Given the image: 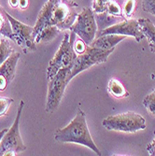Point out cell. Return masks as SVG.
Returning <instances> with one entry per match:
<instances>
[{"mask_svg": "<svg viewBox=\"0 0 155 156\" xmlns=\"http://www.w3.org/2000/svg\"><path fill=\"white\" fill-rule=\"evenodd\" d=\"M76 34L70 32V34L65 33L62 43L53 56V58L50 61L47 69V78L51 80L61 68L72 67L73 63L77 57V53L73 49V44L76 39Z\"/></svg>", "mask_w": 155, "mask_h": 156, "instance_id": "obj_3", "label": "cell"}, {"mask_svg": "<svg viewBox=\"0 0 155 156\" xmlns=\"http://www.w3.org/2000/svg\"><path fill=\"white\" fill-rule=\"evenodd\" d=\"M147 151H149L150 155L155 156V138L151 141V142L148 145L147 147Z\"/></svg>", "mask_w": 155, "mask_h": 156, "instance_id": "obj_25", "label": "cell"}, {"mask_svg": "<svg viewBox=\"0 0 155 156\" xmlns=\"http://www.w3.org/2000/svg\"><path fill=\"white\" fill-rule=\"evenodd\" d=\"M107 34L133 37L136 38L137 42H140L142 39L145 38V36L143 34L141 27L139 25L138 21L135 19H131V18L126 19L119 23L110 25L101 31V35H107Z\"/></svg>", "mask_w": 155, "mask_h": 156, "instance_id": "obj_10", "label": "cell"}, {"mask_svg": "<svg viewBox=\"0 0 155 156\" xmlns=\"http://www.w3.org/2000/svg\"><path fill=\"white\" fill-rule=\"evenodd\" d=\"M70 31L79 37L80 39L85 42V44L91 45L94 40L97 31V23L93 9L90 8H83L78 14Z\"/></svg>", "mask_w": 155, "mask_h": 156, "instance_id": "obj_8", "label": "cell"}, {"mask_svg": "<svg viewBox=\"0 0 155 156\" xmlns=\"http://www.w3.org/2000/svg\"><path fill=\"white\" fill-rule=\"evenodd\" d=\"M13 102V99L10 97L0 96V117H3L7 114V112Z\"/></svg>", "mask_w": 155, "mask_h": 156, "instance_id": "obj_22", "label": "cell"}, {"mask_svg": "<svg viewBox=\"0 0 155 156\" xmlns=\"http://www.w3.org/2000/svg\"><path fill=\"white\" fill-rule=\"evenodd\" d=\"M62 32L55 25H48L42 29L36 37V43H48L57 37Z\"/></svg>", "mask_w": 155, "mask_h": 156, "instance_id": "obj_14", "label": "cell"}, {"mask_svg": "<svg viewBox=\"0 0 155 156\" xmlns=\"http://www.w3.org/2000/svg\"><path fill=\"white\" fill-rule=\"evenodd\" d=\"M112 1V0H93V11L98 15L101 14H107V8L108 4Z\"/></svg>", "mask_w": 155, "mask_h": 156, "instance_id": "obj_19", "label": "cell"}, {"mask_svg": "<svg viewBox=\"0 0 155 156\" xmlns=\"http://www.w3.org/2000/svg\"><path fill=\"white\" fill-rule=\"evenodd\" d=\"M102 124L107 130L124 133H136L138 130L146 128L144 117L134 111H126L121 114L111 115L106 118Z\"/></svg>", "mask_w": 155, "mask_h": 156, "instance_id": "obj_4", "label": "cell"}, {"mask_svg": "<svg viewBox=\"0 0 155 156\" xmlns=\"http://www.w3.org/2000/svg\"><path fill=\"white\" fill-rule=\"evenodd\" d=\"M136 0H125L122 7V14L125 19L132 18L133 14L136 9Z\"/></svg>", "mask_w": 155, "mask_h": 156, "instance_id": "obj_20", "label": "cell"}, {"mask_svg": "<svg viewBox=\"0 0 155 156\" xmlns=\"http://www.w3.org/2000/svg\"><path fill=\"white\" fill-rule=\"evenodd\" d=\"M20 59V52L14 51L9 57L0 66V92L7 89L8 85L15 77L16 66Z\"/></svg>", "mask_w": 155, "mask_h": 156, "instance_id": "obj_11", "label": "cell"}, {"mask_svg": "<svg viewBox=\"0 0 155 156\" xmlns=\"http://www.w3.org/2000/svg\"><path fill=\"white\" fill-rule=\"evenodd\" d=\"M9 3L12 8H17L19 6V0H9Z\"/></svg>", "mask_w": 155, "mask_h": 156, "instance_id": "obj_27", "label": "cell"}, {"mask_svg": "<svg viewBox=\"0 0 155 156\" xmlns=\"http://www.w3.org/2000/svg\"><path fill=\"white\" fill-rule=\"evenodd\" d=\"M7 131H8V128L3 129L2 131H0V142H1V140H2V138H3V136H4V135L6 134Z\"/></svg>", "mask_w": 155, "mask_h": 156, "instance_id": "obj_28", "label": "cell"}, {"mask_svg": "<svg viewBox=\"0 0 155 156\" xmlns=\"http://www.w3.org/2000/svg\"><path fill=\"white\" fill-rule=\"evenodd\" d=\"M87 47V44H85L82 39H75L74 44H73V49L77 54H81L85 51Z\"/></svg>", "mask_w": 155, "mask_h": 156, "instance_id": "obj_24", "label": "cell"}, {"mask_svg": "<svg viewBox=\"0 0 155 156\" xmlns=\"http://www.w3.org/2000/svg\"><path fill=\"white\" fill-rule=\"evenodd\" d=\"M107 15H111L112 17H122V9L119 6V4L115 1V0H112V1L108 4L107 8Z\"/></svg>", "mask_w": 155, "mask_h": 156, "instance_id": "obj_21", "label": "cell"}, {"mask_svg": "<svg viewBox=\"0 0 155 156\" xmlns=\"http://www.w3.org/2000/svg\"><path fill=\"white\" fill-rule=\"evenodd\" d=\"M23 108L24 102L22 100L20 102L17 115L15 120H14L13 124L11 125L10 128L8 129L1 142H0V156H14L26 150V147L23 144V141L20 134V120Z\"/></svg>", "mask_w": 155, "mask_h": 156, "instance_id": "obj_5", "label": "cell"}, {"mask_svg": "<svg viewBox=\"0 0 155 156\" xmlns=\"http://www.w3.org/2000/svg\"><path fill=\"white\" fill-rule=\"evenodd\" d=\"M29 5V0H19V8L23 10L26 9Z\"/></svg>", "mask_w": 155, "mask_h": 156, "instance_id": "obj_26", "label": "cell"}, {"mask_svg": "<svg viewBox=\"0 0 155 156\" xmlns=\"http://www.w3.org/2000/svg\"><path fill=\"white\" fill-rule=\"evenodd\" d=\"M9 38L2 36L1 39H0V66H1L9 56L15 51L12 46L10 45Z\"/></svg>", "mask_w": 155, "mask_h": 156, "instance_id": "obj_17", "label": "cell"}, {"mask_svg": "<svg viewBox=\"0 0 155 156\" xmlns=\"http://www.w3.org/2000/svg\"><path fill=\"white\" fill-rule=\"evenodd\" d=\"M70 70L71 67L61 68L51 80H49L46 112L52 113L59 107L65 87L68 84L67 77L70 73Z\"/></svg>", "mask_w": 155, "mask_h": 156, "instance_id": "obj_7", "label": "cell"}, {"mask_svg": "<svg viewBox=\"0 0 155 156\" xmlns=\"http://www.w3.org/2000/svg\"><path fill=\"white\" fill-rule=\"evenodd\" d=\"M143 105L150 114L155 117V90L143 99Z\"/></svg>", "mask_w": 155, "mask_h": 156, "instance_id": "obj_18", "label": "cell"}, {"mask_svg": "<svg viewBox=\"0 0 155 156\" xmlns=\"http://www.w3.org/2000/svg\"><path fill=\"white\" fill-rule=\"evenodd\" d=\"M1 37H2V35H1V34H0V39H1Z\"/></svg>", "mask_w": 155, "mask_h": 156, "instance_id": "obj_29", "label": "cell"}, {"mask_svg": "<svg viewBox=\"0 0 155 156\" xmlns=\"http://www.w3.org/2000/svg\"><path fill=\"white\" fill-rule=\"evenodd\" d=\"M112 51L113 50H103L87 45L85 51L81 54H77V57L67 77L68 83L75 76L90 68L91 66L106 63Z\"/></svg>", "mask_w": 155, "mask_h": 156, "instance_id": "obj_6", "label": "cell"}, {"mask_svg": "<svg viewBox=\"0 0 155 156\" xmlns=\"http://www.w3.org/2000/svg\"><path fill=\"white\" fill-rule=\"evenodd\" d=\"M54 138L61 143H77L83 145L95 152L96 155H102L90 134L85 113L80 108H79L76 117L65 127L58 128L55 131Z\"/></svg>", "mask_w": 155, "mask_h": 156, "instance_id": "obj_2", "label": "cell"}, {"mask_svg": "<svg viewBox=\"0 0 155 156\" xmlns=\"http://www.w3.org/2000/svg\"><path fill=\"white\" fill-rule=\"evenodd\" d=\"M6 15L11 25L12 35H13L12 41L16 42L22 48L24 53H27L30 51H37L36 37L34 36V27L21 23L20 21L12 17L7 11H6Z\"/></svg>", "mask_w": 155, "mask_h": 156, "instance_id": "obj_9", "label": "cell"}, {"mask_svg": "<svg viewBox=\"0 0 155 156\" xmlns=\"http://www.w3.org/2000/svg\"><path fill=\"white\" fill-rule=\"evenodd\" d=\"M0 34L12 40V29L10 23L6 15V10L0 5Z\"/></svg>", "mask_w": 155, "mask_h": 156, "instance_id": "obj_16", "label": "cell"}, {"mask_svg": "<svg viewBox=\"0 0 155 156\" xmlns=\"http://www.w3.org/2000/svg\"><path fill=\"white\" fill-rule=\"evenodd\" d=\"M78 3L71 0H48L43 5L34 26L35 37L48 25H55L61 31L70 30L78 16Z\"/></svg>", "mask_w": 155, "mask_h": 156, "instance_id": "obj_1", "label": "cell"}, {"mask_svg": "<svg viewBox=\"0 0 155 156\" xmlns=\"http://www.w3.org/2000/svg\"><path fill=\"white\" fill-rule=\"evenodd\" d=\"M125 37L126 36L115 35V34L101 35L98 38L93 40L90 46L98 49H103V50H114L115 46L118 45Z\"/></svg>", "mask_w": 155, "mask_h": 156, "instance_id": "obj_12", "label": "cell"}, {"mask_svg": "<svg viewBox=\"0 0 155 156\" xmlns=\"http://www.w3.org/2000/svg\"><path fill=\"white\" fill-rule=\"evenodd\" d=\"M142 9L145 12L155 16V0H142Z\"/></svg>", "mask_w": 155, "mask_h": 156, "instance_id": "obj_23", "label": "cell"}, {"mask_svg": "<svg viewBox=\"0 0 155 156\" xmlns=\"http://www.w3.org/2000/svg\"><path fill=\"white\" fill-rule=\"evenodd\" d=\"M137 21L145 37H147L149 41L150 51L152 52H155V25L148 18H140Z\"/></svg>", "mask_w": 155, "mask_h": 156, "instance_id": "obj_13", "label": "cell"}, {"mask_svg": "<svg viewBox=\"0 0 155 156\" xmlns=\"http://www.w3.org/2000/svg\"><path fill=\"white\" fill-rule=\"evenodd\" d=\"M107 90L112 96L116 98H125L130 95L129 92L123 86V84L116 79H111L108 81Z\"/></svg>", "mask_w": 155, "mask_h": 156, "instance_id": "obj_15", "label": "cell"}]
</instances>
